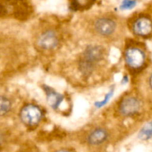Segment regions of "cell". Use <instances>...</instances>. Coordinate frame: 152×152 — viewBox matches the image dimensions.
Listing matches in <instances>:
<instances>
[{"label":"cell","mask_w":152,"mask_h":152,"mask_svg":"<svg viewBox=\"0 0 152 152\" xmlns=\"http://www.w3.org/2000/svg\"><path fill=\"white\" fill-rule=\"evenodd\" d=\"M103 55V50L99 46L93 45L88 47L80 63L82 72L86 75H89L93 71L95 64L102 59Z\"/></svg>","instance_id":"6da1fadb"},{"label":"cell","mask_w":152,"mask_h":152,"mask_svg":"<svg viewBox=\"0 0 152 152\" xmlns=\"http://www.w3.org/2000/svg\"><path fill=\"white\" fill-rule=\"evenodd\" d=\"M140 109V102L134 96L127 97L120 105V112L124 116H132Z\"/></svg>","instance_id":"277c9868"},{"label":"cell","mask_w":152,"mask_h":152,"mask_svg":"<svg viewBox=\"0 0 152 152\" xmlns=\"http://www.w3.org/2000/svg\"><path fill=\"white\" fill-rule=\"evenodd\" d=\"M148 83H149V86L151 88V89L152 90V73L151 74V76L149 77V80H148Z\"/></svg>","instance_id":"5bb4252c"},{"label":"cell","mask_w":152,"mask_h":152,"mask_svg":"<svg viewBox=\"0 0 152 152\" xmlns=\"http://www.w3.org/2000/svg\"><path fill=\"white\" fill-rule=\"evenodd\" d=\"M47 100L49 105L53 108H57L62 100V96L60 94L52 90H48Z\"/></svg>","instance_id":"9c48e42d"},{"label":"cell","mask_w":152,"mask_h":152,"mask_svg":"<svg viewBox=\"0 0 152 152\" xmlns=\"http://www.w3.org/2000/svg\"><path fill=\"white\" fill-rule=\"evenodd\" d=\"M95 29L102 36L111 35L116 29V23L109 18H101L95 22Z\"/></svg>","instance_id":"52a82bcc"},{"label":"cell","mask_w":152,"mask_h":152,"mask_svg":"<svg viewBox=\"0 0 152 152\" xmlns=\"http://www.w3.org/2000/svg\"><path fill=\"white\" fill-rule=\"evenodd\" d=\"M125 59L129 66L137 69L143 65L145 60V54L140 48H132L126 50L125 53Z\"/></svg>","instance_id":"3957f363"},{"label":"cell","mask_w":152,"mask_h":152,"mask_svg":"<svg viewBox=\"0 0 152 152\" xmlns=\"http://www.w3.org/2000/svg\"><path fill=\"white\" fill-rule=\"evenodd\" d=\"M11 102L7 97L0 95V117L6 115L11 109Z\"/></svg>","instance_id":"30bf717a"},{"label":"cell","mask_w":152,"mask_h":152,"mask_svg":"<svg viewBox=\"0 0 152 152\" xmlns=\"http://www.w3.org/2000/svg\"><path fill=\"white\" fill-rule=\"evenodd\" d=\"M4 134H2V132L0 131V145H1V144L4 142Z\"/></svg>","instance_id":"4fadbf2b"},{"label":"cell","mask_w":152,"mask_h":152,"mask_svg":"<svg viewBox=\"0 0 152 152\" xmlns=\"http://www.w3.org/2000/svg\"><path fill=\"white\" fill-rule=\"evenodd\" d=\"M136 4V1H123L121 5L122 9H129L133 7Z\"/></svg>","instance_id":"7c38bea8"},{"label":"cell","mask_w":152,"mask_h":152,"mask_svg":"<svg viewBox=\"0 0 152 152\" xmlns=\"http://www.w3.org/2000/svg\"><path fill=\"white\" fill-rule=\"evenodd\" d=\"M133 31L137 36H149L152 33V21L147 17L139 18L134 24Z\"/></svg>","instance_id":"8992f818"},{"label":"cell","mask_w":152,"mask_h":152,"mask_svg":"<svg viewBox=\"0 0 152 152\" xmlns=\"http://www.w3.org/2000/svg\"><path fill=\"white\" fill-rule=\"evenodd\" d=\"M56 152H70L69 151H67V150H64V149H62V150H59V151H56Z\"/></svg>","instance_id":"9a60e30c"},{"label":"cell","mask_w":152,"mask_h":152,"mask_svg":"<svg viewBox=\"0 0 152 152\" xmlns=\"http://www.w3.org/2000/svg\"><path fill=\"white\" fill-rule=\"evenodd\" d=\"M20 118L27 126L37 125L42 118V111L39 107L34 105H25L20 111Z\"/></svg>","instance_id":"7a4b0ae2"},{"label":"cell","mask_w":152,"mask_h":152,"mask_svg":"<svg viewBox=\"0 0 152 152\" xmlns=\"http://www.w3.org/2000/svg\"><path fill=\"white\" fill-rule=\"evenodd\" d=\"M108 138V133L105 129H97L91 132L88 138V142L90 145H98L103 143Z\"/></svg>","instance_id":"ba28073f"},{"label":"cell","mask_w":152,"mask_h":152,"mask_svg":"<svg viewBox=\"0 0 152 152\" xmlns=\"http://www.w3.org/2000/svg\"><path fill=\"white\" fill-rule=\"evenodd\" d=\"M138 137L142 140H148L151 139L152 137V120L142 128Z\"/></svg>","instance_id":"8fae6325"},{"label":"cell","mask_w":152,"mask_h":152,"mask_svg":"<svg viewBox=\"0 0 152 152\" xmlns=\"http://www.w3.org/2000/svg\"><path fill=\"white\" fill-rule=\"evenodd\" d=\"M37 42L42 49L51 50L57 46L59 40L57 36L53 31H48L39 36Z\"/></svg>","instance_id":"5b68a950"}]
</instances>
